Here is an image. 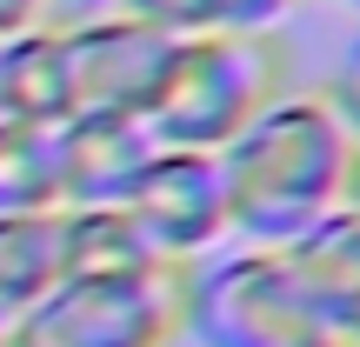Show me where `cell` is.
Here are the masks:
<instances>
[{"label": "cell", "mask_w": 360, "mask_h": 347, "mask_svg": "<svg viewBox=\"0 0 360 347\" xmlns=\"http://www.w3.org/2000/svg\"><path fill=\"white\" fill-rule=\"evenodd\" d=\"M53 281H67L60 207L53 214H0V327H13Z\"/></svg>", "instance_id": "cell-10"}, {"label": "cell", "mask_w": 360, "mask_h": 347, "mask_svg": "<svg viewBox=\"0 0 360 347\" xmlns=\"http://www.w3.org/2000/svg\"><path fill=\"white\" fill-rule=\"evenodd\" d=\"M34 20H53V0H0V40L34 27Z\"/></svg>", "instance_id": "cell-15"}, {"label": "cell", "mask_w": 360, "mask_h": 347, "mask_svg": "<svg viewBox=\"0 0 360 347\" xmlns=\"http://www.w3.org/2000/svg\"><path fill=\"white\" fill-rule=\"evenodd\" d=\"M321 101L334 107V114H340V127H347L354 141H360V34L347 40V47H340L334 74L321 80Z\"/></svg>", "instance_id": "cell-13"}, {"label": "cell", "mask_w": 360, "mask_h": 347, "mask_svg": "<svg viewBox=\"0 0 360 347\" xmlns=\"http://www.w3.org/2000/svg\"><path fill=\"white\" fill-rule=\"evenodd\" d=\"M347 7H354V13H360V0H347Z\"/></svg>", "instance_id": "cell-18"}, {"label": "cell", "mask_w": 360, "mask_h": 347, "mask_svg": "<svg viewBox=\"0 0 360 347\" xmlns=\"http://www.w3.org/2000/svg\"><path fill=\"white\" fill-rule=\"evenodd\" d=\"M120 214H127V227L141 234V247L160 267H193V260L220 254L233 241L220 160L214 154H187V147H154L147 168L134 174Z\"/></svg>", "instance_id": "cell-5"}, {"label": "cell", "mask_w": 360, "mask_h": 347, "mask_svg": "<svg viewBox=\"0 0 360 347\" xmlns=\"http://www.w3.org/2000/svg\"><path fill=\"white\" fill-rule=\"evenodd\" d=\"M340 214L360 220V147H354V168H347V194H340Z\"/></svg>", "instance_id": "cell-16"}, {"label": "cell", "mask_w": 360, "mask_h": 347, "mask_svg": "<svg viewBox=\"0 0 360 347\" xmlns=\"http://www.w3.org/2000/svg\"><path fill=\"white\" fill-rule=\"evenodd\" d=\"M180 341L187 347H327L307 314L287 247L227 241L193 260L180 287Z\"/></svg>", "instance_id": "cell-3"}, {"label": "cell", "mask_w": 360, "mask_h": 347, "mask_svg": "<svg viewBox=\"0 0 360 347\" xmlns=\"http://www.w3.org/2000/svg\"><path fill=\"white\" fill-rule=\"evenodd\" d=\"M354 134L321 101V87H287L220 147L227 227L247 247H294L321 220L340 214L354 168Z\"/></svg>", "instance_id": "cell-1"}, {"label": "cell", "mask_w": 360, "mask_h": 347, "mask_svg": "<svg viewBox=\"0 0 360 347\" xmlns=\"http://www.w3.org/2000/svg\"><path fill=\"white\" fill-rule=\"evenodd\" d=\"M60 260L67 274H141L160 267L127 227L120 207H60Z\"/></svg>", "instance_id": "cell-11"}, {"label": "cell", "mask_w": 360, "mask_h": 347, "mask_svg": "<svg viewBox=\"0 0 360 347\" xmlns=\"http://www.w3.org/2000/svg\"><path fill=\"white\" fill-rule=\"evenodd\" d=\"M74 114L67 101V47L60 20H34L20 34L0 40V120H27V127H60Z\"/></svg>", "instance_id": "cell-9"}, {"label": "cell", "mask_w": 360, "mask_h": 347, "mask_svg": "<svg viewBox=\"0 0 360 347\" xmlns=\"http://www.w3.org/2000/svg\"><path fill=\"white\" fill-rule=\"evenodd\" d=\"M0 214H53V127L0 120Z\"/></svg>", "instance_id": "cell-12"}, {"label": "cell", "mask_w": 360, "mask_h": 347, "mask_svg": "<svg viewBox=\"0 0 360 347\" xmlns=\"http://www.w3.org/2000/svg\"><path fill=\"white\" fill-rule=\"evenodd\" d=\"M180 287L187 267L67 274L7 327V347H180Z\"/></svg>", "instance_id": "cell-4"}, {"label": "cell", "mask_w": 360, "mask_h": 347, "mask_svg": "<svg viewBox=\"0 0 360 347\" xmlns=\"http://www.w3.org/2000/svg\"><path fill=\"white\" fill-rule=\"evenodd\" d=\"M287 47L281 34H174L160 87L147 101V134L154 147H187V154H220L274 94H287Z\"/></svg>", "instance_id": "cell-2"}, {"label": "cell", "mask_w": 360, "mask_h": 347, "mask_svg": "<svg viewBox=\"0 0 360 347\" xmlns=\"http://www.w3.org/2000/svg\"><path fill=\"white\" fill-rule=\"evenodd\" d=\"M0 347H7V327H0Z\"/></svg>", "instance_id": "cell-17"}, {"label": "cell", "mask_w": 360, "mask_h": 347, "mask_svg": "<svg viewBox=\"0 0 360 347\" xmlns=\"http://www.w3.org/2000/svg\"><path fill=\"white\" fill-rule=\"evenodd\" d=\"M167 40L160 27L127 20V13H87V20H60L67 47V101L74 114H147L167 67Z\"/></svg>", "instance_id": "cell-6"}, {"label": "cell", "mask_w": 360, "mask_h": 347, "mask_svg": "<svg viewBox=\"0 0 360 347\" xmlns=\"http://www.w3.org/2000/svg\"><path fill=\"white\" fill-rule=\"evenodd\" d=\"M154 154L134 114H67L53 127V207H120Z\"/></svg>", "instance_id": "cell-7"}, {"label": "cell", "mask_w": 360, "mask_h": 347, "mask_svg": "<svg viewBox=\"0 0 360 347\" xmlns=\"http://www.w3.org/2000/svg\"><path fill=\"white\" fill-rule=\"evenodd\" d=\"M300 0H214V27L220 34H274Z\"/></svg>", "instance_id": "cell-14"}, {"label": "cell", "mask_w": 360, "mask_h": 347, "mask_svg": "<svg viewBox=\"0 0 360 347\" xmlns=\"http://www.w3.org/2000/svg\"><path fill=\"white\" fill-rule=\"evenodd\" d=\"M287 267H294L307 314L321 327L327 347H360V220L334 214L314 234H300L287 247Z\"/></svg>", "instance_id": "cell-8"}]
</instances>
